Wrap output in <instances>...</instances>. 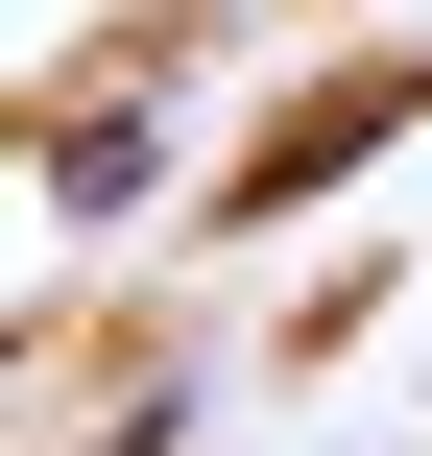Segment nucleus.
Masks as SVG:
<instances>
[{
	"label": "nucleus",
	"mask_w": 432,
	"mask_h": 456,
	"mask_svg": "<svg viewBox=\"0 0 432 456\" xmlns=\"http://www.w3.org/2000/svg\"><path fill=\"white\" fill-rule=\"evenodd\" d=\"M144 144H168L144 96H72V120H48V192H72V216H144Z\"/></svg>",
	"instance_id": "f257e3e1"
}]
</instances>
